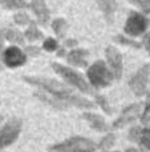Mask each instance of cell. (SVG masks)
Returning <instances> with one entry per match:
<instances>
[{"instance_id":"5b68a950","label":"cell","mask_w":150,"mask_h":152,"mask_svg":"<svg viewBox=\"0 0 150 152\" xmlns=\"http://www.w3.org/2000/svg\"><path fill=\"white\" fill-rule=\"evenodd\" d=\"M20 127H21V121L17 119L8 121L4 126V128L0 131V150L5 145L11 144L13 140L17 137L19 132H20Z\"/></svg>"},{"instance_id":"8fae6325","label":"cell","mask_w":150,"mask_h":152,"mask_svg":"<svg viewBox=\"0 0 150 152\" xmlns=\"http://www.w3.org/2000/svg\"><path fill=\"white\" fill-rule=\"evenodd\" d=\"M138 108H140V105H133V107H130V108H128V110H125V112L122 113L121 119H120V120L117 121L114 126H116V127H121V126H124L125 123H128V121L133 120V119H134L136 116L138 115V111H140Z\"/></svg>"},{"instance_id":"ac0fdd59","label":"cell","mask_w":150,"mask_h":152,"mask_svg":"<svg viewBox=\"0 0 150 152\" xmlns=\"http://www.w3.org/2000/svg\"><path fill=\"white\" fill-rule=\"evenodd\" d=\"M56 42L53 39H48L47 42L44 43V48L45 50H48V51H53V50H56Z\"/></svg>"},{"instance_id":"277c9868","label":"cell","mask_w":150,"mask_h":152,"mask_svg":"<svg viewBox=\"0 0 150 152\" xmlns=\"http://www.w3.org/2000/svg\"><path fill=\"white\" fill-rule=\"evenodd\" d=\"M53 69L57 71L58 74L63 76L66 81H69L72 86L77 87L79 89H81V91H84V92H92V88H90L87 84V81L81 77V75L76 74L74 71H72V69H69V68H65V67L60 66V64H53Z\"/></svg>"},{"instance_id":"8992f818","label":"cell","mask_w":150,"mask_h":152,"mask_svg":"<svg viewBox=\"0 0 150 152\" xmlns=\"http://www.w3.org/2000/svg\"><path fill=\"white\" fill-rule=\"evenodd\" d=\"M148 27V20L140 13H132L125 26V31L129 35H140Z\"/></svg>"},{"instance_id":"5bb4252c","label":"cell","mask_w":150,"mask_h":152,"mask_svg":"<svg viewBox=\"0 0 150 152\" xmlns=\"http://www.w3.org/2000/svg\"><path fill=\"white\" fill-rule=\"evenodd\" d=\"M0 4L5 5L8 8H21L25 7V3L21 0H0Z\"/></svg>"},{"instance_id":"2e32d148","label":"cell","mask_w":150,"mask_h":152,"mask_svg":"<svg viewBox=\"0 0 150 152\" xmlns=\"http://www.w3.org/2000/svg\"><path fill=\"white\" fill-rule=\"evenodd\" d=\"M27 36H28L29 40H36L37 37H40L39 32H37V29L35 28V27H31V28L27 31Z\"/></svg>"},{"instance_id":"ba28073f","label":"cell","mask_w":150,"mask_h":152,"mask_svg":"<svg viewBox=\"0 0 150 152\" xmlns=\"http://www.w3.org/2000/svg\"><path fill=\"white\" fill-rule=\"evenodd\" d=\"M106 58H108V63L112 67V71L116 77H120L122 74V61L121 55L114 47H109L106 50Z\"/></svg>"},{"instance_id":"6da1fadb","label":"cell","mask_w":150,"mask_h":152,"mask_svg":"<svg viewBox=\"0 0 150 152\" xmlns=\"http://www.w3.org/2000/svg\"><path fill=\"white\" fill-rule=\"evenodd\" d=\"M27 81L47 89L55 97L63 100V102H69L72 104L79 105V107H93V104L90 102L82 100L79 96H74L71 89L66 88L65 86H63L61 83H58L56 80H49V79H43V77H27Z\"/></svg>"},{"instance_id":"3957f363","label":"cell","mask_w":150,"mask_h":152,"mask_svg":"<svg viewBox=\"0 0 150 152\" xmlns=\"http://www.w3.org/2000/svg\"><path fill=\"white\" fill-rule=\"evenodd\" d=\"M89 80L97 87H105L112 83V75L102 61L94 63L88 71Z\"/></svg>"},{"instance_id":"4fadbf2b","label":"cell","mask_w":150,"mask_h":152,"mask_svg":"<svg viewBox=\"0 0 150 152\" xmlns=\"http://www.w3.org/2000/svg\"><path fill=\"white\" fill-rule=\"evenodd\" d=\"M69 61L74 63L77 66H85V52L82 51H77V52H72L69 56Z\"/></svg>"},{"instance_id":"9c48e42d","label":"cell","mask_w":150,"mask_h":152,"mask_svg":"<svg viewBox=\"0 0 150 152\" xmlns=\"http://www.w3.org/2000/svg\"><path fill=\"white\" fill-rule=\"evenodd\" d=\"M3 59H4V63L9 67L21 66V64L25 61V56H24V53L16 47L8 48V50L4 52Z\"/></svg>"},{"instance_id":"7c38bea8","label":"cell","mask_w":150,"mask_h":152,"mask_svg":"<svg viewBox=\"0 0 150 152\" xmlns=\"http://www.w3.org/2000/svg\"><path fill=\"white\" fill-rule=\"evenodd\" d=\"M100 7L105 13L108 21L113 20L114 10H116V0H100Z\"/></svg>"},{"instance_id":"e0dca14e","label":"cell","mask_w":150,"mask_h":152,"mask_svg":"<svg viewBox=\"0 0 150 152\" xmlns=\"http://www.w3.org/2000/svg\"><path fill=\"white\" fill-rule=\"evenodd\" d=\"M142 143H144V145H145L146 148H149V150H150V128L146 129V131L144 132V135H142Z\"/></svg>"},{"instance_id":"7a4b0ae2","label":"cell","mask_w":150,"mask_h":152,"mask_svg":"<svg viewBox=\"0 0 150 152\" xmlns=\"http://www.w3.org/2000/svg\"><path fill=\"white\" fill-rule=\"evenodd\" d=\"M94 147L96 144L90 140L77 137V139H69L61 144L55 145L52 147V150L56 152H92Z\"/></svg>"},{"instance_id":"d6986e66","label":"cell","mask_w":150,"mask_h":152,"mask_svg":"<svg viewBox=\"0 0 150 152\" xmlns=\"http://www.w3.org/2000/svg\"><path fill=\"white\" fill-rule=\"evenodd\" d=\"M145 44H146V47H148V50L150 51V34L146 36V39H145Z\"/></svg>"},{"instance_id":"30bf717a","label":"cell","mask_w":150,"mask_h":152,"mask_svg":"<svg viewBox=\"0 0 150 152\" xmlns=\"http://www.w3.org/2000/svg\"><path fill=\"white\" fill-rule=\"evenodd\" d=\"M32 8L36 12V16L41 23H47L49 19V12H48L47 7H45L44 0H33L32 1Z\"/></svg>"},{"instance_id":"52a82bcc","label":"cell","mask_w":150,"mask_h":152,"mask_svg":"<svg viewBox=\"0 0 150 152\" xmlns=\"http://www.w3.org/2000/svg\"><path fill=\"white\" fill-rule=\"evenodd\" d=\"M148 75H149V67L145 66L144 68L140 69L137 75L130 80V87L137 95L144 94L146 88V83H148Z\"/></svg>"},{"instance_id":"9a60e30c","label":"cell","mask_w":150,"mask_h":152,"mask_svg":"<svg viewBox=\"0 0 150 152\" xmlns=\"http://www.w3.org/2000/svg\"><path fill=\"white\" fill-rule=\"evenodd\" d=\"M87 118H89V120L93 123V126L96 127L97 129H100V131H102L104 128H105V124H104V120L101 118H96V116H92V115H87Z\"/></svg>"}]
</instances>
